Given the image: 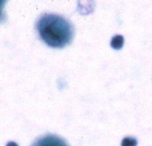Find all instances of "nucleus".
<instances>
[{
  "label": "nucleus",
  "mask_w": 152,
  "mask_h": 146,
  "mask_svg": "<svg viewBox=\"0 0 152 146\" xmlns=\"http://www.w3.org/2000/svg\"><path fill=\"white\" fill-rule=\"evenodd\" d=\"M38 32L49 46L62 48L72 42L73 28L65 18L53 14L42 15L37 22Z\"/></svg>",
  "instance_id": "obj_1"
},
{
  "label": "nucleus",
  "mask_w": 152,
  "mask_h": 146,
  "mask_svg": "<svg viewBox=\"0 0 152 146\" xmlns=\"http://www.w3.org/2000/svg\"><path fill=\"white\" fill-rule=\"evenodd\" d=\"M32 146H69V145L62 138L54 134H48L37 140Z\"/></svg>",
  "instance_id": "obj_2"
},
{
  "label": "nucleus",
  "mask_w": 152,
  "mask_h": 146,
  "mask_svg": "<svg viewBox=\"0 0 152 146\" xmlns=\"http://www.w3.org/2000/svg\"><path fill=\"white\" fill-rule=\"evenodd\" d=\"M124 37L121 36V35H115L113 37L112 40H111V46L115 49V50H119L123 47L124 46Z\"/></svg>",
  "instance_id": "obj_3"
},
{
  "label": "nucleus",
  "mask_w": 152,
  "mask_h": 146,
  "mask_svg": "<svg viewBox=\"0 0 152 146\" xmlns=\"http://www.w3.org/2000/svg\"><path fill=\"white\" fill-rule=\"evenodd\" d=\"M137 140L132 137H125L121 143V146H136Z\"/></svg>",
  "instance_id": "obj_4"
},
{
  "label": "nucleus",
  "mask_w": 152,
  "mask_h": 146,
  "mask_svg": "<svg viewBox=\"0 0 152 146\" xmlns=\"http://www.w3.org/2000/svg\"><path fill=\"white\" fill-rule=\"evenodd\" d=\"M7 1H4V0H0V22H2L4 20V7L6 5Z\"/></svg>",
  "instance_id": "obj_5"
},
{
  "label": "nucleus",
  "mask_w": 152,
  "mask_h": 146,
  "mask_svg": "<svg viewBox=\"0 0 152 146\" xmlns=\"http://www.w3.org/2000/svg\"><path fill=\"white\" fill-rule=\"evenodd\" d=\"M7 146H18V144L16 142H9L7 144Z\"/></svg>",
  "instance_id": "obj_6"
}]
</instances>
